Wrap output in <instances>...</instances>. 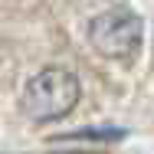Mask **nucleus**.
<instances>
[{"instance_id":"f257e3e1","label":"nucleus","mask_w":154,"mask_h":154,"mask_svg":"<svg viewBox=\"0 0 154 154\" xmlns=\"http://www.w3.org/2000/svg\"><path fill=\"white\" fill-rule=\"evenodd\" d=\"M79 102V79L69 69H43L23 89V112L33 122H56L66 118Z\"/></svg>"},{"instance_id":"f03ea898","label":"nucleus","mask_w":154,"mask_h":154,"mask_svg":"<svg viewBox=\"0 0 154 154\" xmlns=\"http://www.w3.org/2000/svg\"><path fill=\"white\" fill-rule=\"evenodd\" d=\"M141 39H144V23L138 13L115 7V10H105L98 13L89 26V43L102 56L108 59H128L141 49Z\"/></svg>"},{"instance_id":"7ed1b4c3","label":"nucleus","mask_w":154,"mask_h":154,"mask_svg":"<svg viewBox=\"0 0 154 154\" xmlns=\"http://www.w3.org/2000/svg\"><path fill=\"white\" fill-rule=\"evenodd\" d=\"M72 138H95V141H102V138H122V128H85V131H75Z\"/></svg>"}]
</instances>
